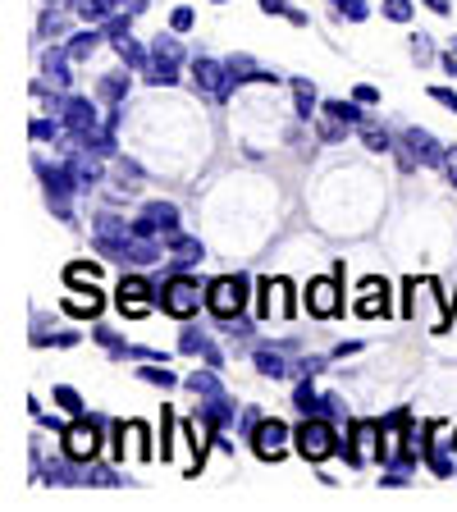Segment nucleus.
<instances>
[{
	"label": "nucleus",
	"instance_id": "38",
	"mask_svg": "<svg viewBox=\"0 0 457 512\" xmlns=\"http://www.w3.org/2000/svg\"><path fill=\"white\" fill-rule=\"evenodd\" d=\"M334 5H339V14H343V19H352V23H362L366 14H371L362 0H334Z\"/></svg>",
	"mask_w": 457,
	"mask_h": 512
},
{
	"label": "nucleus",
	"instance_id": "36",
	"mask_svg": "<svg viewBox=\"0 0 457 512\" xmlns=\"http://www.w3.org/2000/svg\"><path fill=\"white\" fill-rule=\"evenodd\" d=\"M179 348H183V352H197V357H202V348H206V334L197 330V325H188V330H183V339H179Z\"/></svg>",
	"mask_w": 457,
	"mask_h": 512
},
{
	"label": "nucleus",
	"instance_id": "44",
	"mask_svg": "<svg viewBox=\"0 0 457 512\" xmlns=\"http://www.w3.org/2000/svg\"><path fill=\"white\" fill-rule=\"evenodd\" d=\"M202 362H206V366H215V371H220V366H224L220 348H215V343H211V339H206V348H202Z\"/></svg>",
	"mask_w": 457,
	"mask_h": 512
},
{
	"label": "nucleus",
	"instance_id": "33",
	"mask_svg": "<svg viewBox=\"0 0 457 512\" xmlns=\"http://www.w3.org/2000/svg\"><path fill=\"white\" fill-rule=\"evenodd\" d=\"M55 407L83 416V398H78V389H69V384H55Z\"/></svg>",
	"mask_w": 457,
	"mask_h": 512
},
{
	"label": "nucleus",
	"instance_id": "51",
	"mask_svg": "<svg viewBox=\"0 0 457 512\" xmlns=\"http://www.w3.org/2000/svg\"><path fill=\"white\" fill-rule=\"evenodd\" d=\"M453 51H457V42H453Z\"/></svg>",
	"mask_w": 457,
	"mask_h": 512
},
{
	"label": "nucleus",
	"instance_id": "39",
	"mask_svg": "<svg viewBox=\"0 0 457 512\" xmlns=\"http://www.w3.org/2000/svg\"><path fill=\"white\" fill-rule=\"evenodd\" d=\"M147 83H156V87H174V83H179V69H151Z\"/></svg>",
	"mask_w": 457,
	"mask_h": 512
},
{
	"label": "nucleus",
	"instance_id": "11",
	"mask_svg": "<svg viewBox=\"0 0 457 512\" xmlns=\"http://www.w3.org/2000/svg\"><path fill=\"white\" fill-rule=\"evenodd\" d=\"M302 302H307L311 316H339V279L334 275H320L307 284V293H302Z\"/></svg>",
	"mask_w": 457,
	"mask_h": 512
},
{
	"label": "nucleus",
	"instance_id": "46",
	"mask_svg": "<svg viewBox=\"0 0 457 512\" xmlns=\"http://www.w3.org/2000/svg\"><path fill=\"white\" fill-rule=\"evenodd\" d=\"M444 174H448V183L457 188V151H448V156H444Z\"/></svg>",
	"mask_w": 457,
	"mask_h": 512
},
{
	"label": "nucleus",
	"instance_id": "48",
	"mask_svg": "<svg viewBox=\"0 0 457 512\" xmlns=\"http://www.w3.org/2000/svg\"><path fill=\"white\" fill-rule=\"evenodd\" d=\"M426 5H430V10H435V14H448V10H453L448 0H426Z\"/></svg>",
	"mask_w": 457,
	"mask_h": 512
},
{
	"label": "nucleus",
	"instance_id": "26",
	"mask_svg": "<svg viewBox=\"0 0 457 512\" xmlns=\"http://www.w3.org/2000/svg\"><path fill=\"white\" fill-rule=\"evenodd\" d=\"M101 37H106V28H101V32H96V28H92V32H78V37L64 46V51H69V60H87V55L101 46Z\"/></svg>",
	"mask_w": 457,
	"mask_h": 512
},
{
	"label": "nucleus",
	"instance_id": "47",
	"mask_svg": "<svg viewBox=\"0 0 457 512\" xmlns=\"http://www.w3.org/2000/svg\"><path fill=\"white\" fill-rule=\"evenodd\" d=\"M439 69H444V74H453V78H457V51H453V55H439Z\"/></svg>",
	"mask_w": 457,
	"mask_h": 512
},
{
	"label": "nucleus",
	"instance_id": "20",
	"mask_svg": "<svg viewBox=\"0 0 457 512\" xmlns=\"http://www.w3.org/2000/svg\"><path fill=\"white\" fill-rule=\"evenodd\" d=\"M202 421L206 426H229L234 421V403H229V394H220V398H202Z\"/></svg>",
	"mask_w": 457,
	"mask_h": 512
},
{
	"label": "nucleus",
	"instance_id": "32",
	"mask_svg": "<svg viewBox=\"0 0 457 512\" xmlns=\"http://www.w3.org/2000/svg\"><path fill=\"white\" fill-rule=\"evenodd\" d=\"M78 14H83L87 23H106L110 14H115V5H110V0H83V5H78Z\"/></svg>",
	"mask_w": 457,
	"mask_h": 512
},
{
	"label": "nucleus",
	"instance_id": "12",
	"mask_svg": "<svg viewBox=\"0 0 457 512\" xmlns=\"http://www.w3.org/2000/svg\"><path fill=\"white\" fill-rule=\"evenodd\" d=\"M403 147H407V156H416L421 165H444V156H448V151L435 142V133H426V128H407Z\"/></svg>",
	"mask_w": 457,
	"mask_h": 512
},
{
	"label": "nucleus",
	"instance_id": "3",
	"mask_svg": "<svg viewBox=\"0 0 457 512\" xmlns=\"http://www.w3.org/2000/svg\"><path fill=\"white\" fill-rule=\"evenodd\" d=\"M206 307H211L215 320H238L243 316V307H247V284L243 279H234V275L215 279V284L206 288Z\"/></svg>",
	"mask_w": 457,
	"mask_h": 512
},
{
	"label": "nucleus",
	"instance_id": "18",
	"mask_svg": "<svg viewBox=\"0 0 457 512\" xmlns=\"http://www.w3.org/2000/svg\"><path fill=\"white\" fill-rule=\"evenodd\" d=\"M170 256H174V266H192V261H202L206 256V247H202V238L170 234Z\"/></svg>",
	"mask_w": 457,
	"mask_h": 512
},
{
	"label": "nucleus",
	"instance_id": "25",
	"mask_svg": "<svg viewBox=\"0 0 457 512\" xmlns=\"http://www.w3.org/2000/svg\"><path fill=\"white\" fill-rule=\"evenodd\" d=\"M188 389H192V394H202V398H220L224 394V384L215 380V366H211V371H192L188 375Z\"/></svg>",
	"mask_w": 457,
	"mask_h": 512
},
{
	"label": "nucleus",
	"instance_id": "21",
	"mask_svg": "<svg viewBox=\"0 0 457 512\" xmlns=\"http://www.w3.org/2000/svg\"><path fill=\"white\" fill-rule=\"evenodd\" d=\"M42 83L51 87H69V51H51L42 60Z\"/></svg>",
	"mask_w": 457,
	"mask_h": 512
},
{
	"label": "nucleus",
	"instance_id": "30",
	"mask_svg": "<svg viewBox=\"0 0 457 512\" xmlns=\"http://www.w3.org/2000/svg\"><path fill=\"white\" fill-rule=\"evenodd\" d=\"M138 380L156 384V389H174V384H179V375H174L170 366H138Z\"/></svg>",
	"mask_w": 457,
	"mask_h": 512
},
{
	"label": "nucleus",
	"instance_id": "2",
	"mask_svg": "<svg viewBox=\"0 0 457 512\" xmlns=\"http://www.w3.org/2000/svg\"><path fill=\"white\" fill-rule=\"evenodd\" d=\"M343 439L334 435L330 416H302V426L293 430V448H298L307 462H325L330 453H339Z\"/></svg>",
	"mask_w": 457,
	"mask_h": 512
},
{
	"label": "nucleus",
	"instance_id": "13",
	"mask_svg": "<svg viewBox=\"0 0 457 512\" xmlns=\"http://www.w3.org/2000/svg\"><path fill=\"white\" fill-rule=\"evenodd\" d=\"M293 407H298L302 416H334L339 412V407L330 403V394H316V389H311V380H302L298 389H293Z\"/></svg>",
	"mask_w": 457,
	"mask_h": 512
},
{
	"label": "nucleus",
	"instance_id": "14",
	"mask_svg": "<svg viewBox=\"0 0 457 512\" xmlns=\"http://www.w3.org/2000/svg\"><path fill=\"white\" fill-rule=\"evenodd\" d=\"M110 42H115L119 60H124L128 69H151V46H142L138 37H133V32H115Z\"/></svg>",
	"mask_w": 457,
	"mask_h": 512
},
{
	"label": "nucleus",
	"instance_id": "10",
	"mask_svg": "<svg viewBox=\"0 0 457 512\" xmlns=\"http://www.w3.org/2000/svg\"><path fill=\"white\" fill-rule=\"evenodd\" d=\"M288 444H293V430L284 426V421H256L252 430V448L261 462H279L288 453Z\"/></svg>",
	"mask_w": 457,
	"mask_h": 512
},
{
	"label": "nucleus",
	"instance_id": "35",
	"mask_svg": "<svg viewBox=\"0 0 457 512\" xmlns=\"http://www.w3.org/2000/svg\"><path fill=\"white\" fill-rule=\"evenodd\" d=\"M384 19L407 23V19H412V0H384Z\"/></svg>",
	"mask_w": 457,
	"mask_h": 512
},
{
	"label": "nucleus",
	"instance_id": "40",
	"mask_svg": "<svg viewBox=\"0 0 457 512\" xmlns=\"http://www.w3.org/2000/svg\"><path fill=\"white\" fill-rule=\"evenodd\" d=\"M352 101H362V106H375V101H380V92H375L371 83H357V87H352Z\"/></svg>",
	"mask_w": 457,
	"mask_h": 512
},
{
	"label": "nucleus",
	"instance_id": "43",
	"mask_svg": "<svg viewBox=\"0 0 457 512\" xmlns=\"http://www.w3.org/2000/svg\"><path fill=\"white\" fill-rule=\"evenodd\" d=\"M256 5H261L266 14H284V19L293 14V5H288V0H256Z\"/></svg>",
	"mask_w": 457,
	"mask_h": 512
},
{
	"label": "nucleus",
	"instance_id": "27",
	"mask_svg": "<svg viewBox=\"0 0 457 512\" xmlns=\"http://www.w3.org/2000/svg\"><path fill=\"white\" fill-rule=\"evenodd\" d=\"M293 92H298V119H311L320 110V101H316V87L307 83V78H293Z\"/></svg>",
	"mask_w": 457,
	"mask_h": 512
},
{
	"label": "nucleus",
	"instance_id": "42",
	"mask_svg": "<svg viewBox=\"0 0 457 512\" xmlns=\"http://www.w3.org/2000/svg\"><path fill=\"white\" fill-rule=\"evenodd\" d=\"M430 96H435L444 110H457V92H453V87H430Z\"/></svg>",
	"mask_w": 457,
	"mask_h": 512
},
{
	"label": "nucleus",
	"instance_id": "28",
	"mask_svg": "<svg viewBox=\"0 0 457 512\" xmlns=\"http://www.w3.org/2000/svg\"><path fill=\"white\" fill-rule=\"evenodd\" d=\"M348 128L352 124H343V119H334V115H320V124H316V133H320V142H348Z\"/></svg>",
	"mask_w": 457,
	"mask_h": 512
},
{
	"label": "nucleus",
	"instance_id": "23",
	"mask_svg": "<svg viewBox=\"0 0 457 512\" xmlns=\"http://www.w3.org/2000/svg\"><path fill=\"white\" fill-rule=\"evenodd\" d=\"M101 307H106V298H101L96 288H87V298H64V311H69V316H83V320H96Z\"/></svg>",
	"mask_w": 457,
	"mask_h": 512
},
{
	"label": "nucleus",
	"instance_id": "50",
	"mask_svg": "<svg viewBox=\"0 0 457 512\" xmlns=\"http://www.w3.org/2000/svg\"><path fill=\"white\" fill-rule=\"evenodd\" d=\"M215 5H224V0H215Z\"/></svg>",
	"mask_w": 457,
	"mask_h": 512
},
{
	"label": "nucleus",
	"instance_id": "19",
	"mask_svg": "<svg viewBox=\"0 0 457 512\" xmlns=\"http://www.w3.org/2000/svg\"><path fill=\"white\" fill-rule=\"evenodd\" d=\"M224 64L234 69V78H238V83H279V74H275V69H256V64L247 60V55H234V60H224Z\"/></svg>",
	"mask_w": 457,
	"mask_h": 512
},
{
	"label": "nucleus",
	"instance_id": "34",
	"mask_svg": "<svg viewBox=\"0 0 457 512\" xmlns=\"http://www.w3.org/2000/svg\"><path fill=\"white\" fill-rule=\"evenodd\" d=\"M37 142H46V138H60L64 133V124H55V119H32V128H28Z\"/></svg>",
	"mask_w": 457,
	"mask_h": 512
},
{
	"label": "nucleus",
	"instance_id": "31",
	"mask_svg": "<svg viewBox=\"0 0 457 512\" xmlns=\"http://www.w3.org/2000/svg\"><path fill=\"white\" fill-rule=\"evenodd\" d=\"M320 115H334V119H343V124H362V110L357 106H348V101H320Z\"/></svg>",
	"mask_w": 457,
	"mask_h": 512
},
{
	"label": "nucleus",
	"instance_id": "29",
	"mask_svg": "<svg viewBox=\"0 0 457 512\" xmlns=\"http://www.w3.org/2000/svg\"><path fill=\"white\" fill-rule=\"evenodd\" d=\"M96 92H101V101H110V106H115V101H124V96H128V69H124V74L101 78V87H96Z\"/></svg>",
	"mask_w": 457,
	"mask_h": 512
},
{
	"label": "nucleus",
	"instance_id": "37",
	"mask_svg": "<svg viewBox=\"0 0 457 512\" xmlns=\"http://www.w3.org/2000/svg\"><path fill=\"white\" fill-rule=\"evenodd\" d=\"M362 142H366L371 151H394V147H398V142H389V133H380V128H366Z\"/></svg>",
	"mask_w": 457,
	"mask_h": 512
},
{
	"label": "nucleus",
	"instance_id": "16",
	"mask_svg": "<svg viewBox=\"0 0 457 512\" xmlns=\"http://www.w3.org/2000/svg\"><path fill=\"white\" fill-rule=\"evenodd\" d=\"M69 170H74V179H78V188H96L101 183V160H96V151H87V147H78L74 156L64 160Z\"/></svg>",
	"mask_w": 457,
	"mask_h": 512
},
{
	"label": "nucleus",
	"instance_id": "9",
	"mask_svg": "<svg viewBox=\"0 0 457 512\" xmlns=\"http://www.w3.org/2000/svg\"><path fill=\"white\" fill-rule=\"evenodd\" d=\"M60 124H64V133L87 138V133L101 128V115H96V106L87 96H60Z\"/></svg>",
	"mask_w": 457,
	"mask_h": 512
},
{
	"label": "nucleus",
	"instance_id": "24",
	"mask_svg": "<svg viewBox=\"0 0 457 512\" xmlns=\"http://www.w3.org/2000/svg\"><path fill=\"white\" fill-rule=\"evenodd\" d=\"M101 279V266L96 261H74V266L64 270V284L69 288H87V284H96Z\"/></svg>",
	"mask_w": 457,
	"mask_h": 512
},
{
	"label": "nucleus",
	"instance_id": "6",
	"mask_svg": "<svg viewBox=\"0 0 457 512\" xmlns=\"http://www.w3.org/2000/svg\"><path fill=\"white\" fill-rule=\"evenodd\" d=\"M192 78H197V87H202L206 96H215V101H229L234 96V69L220 60H206V55H197V64H192Z\"/></svg>",
	"mask_w": 457,
	"mask_h": 512
},
{
	"label": "nucleus",
	"instance_id": "4",
	"mask_svg": "<svg viewBox=\"0 0 457 512\" xmlns=\"http://www.w3.org/2000/svg\"><path fill=\"white\" fill-rule=\"evenodd\" d=\"M96 453H101V421H96V416H78L74 426L64 430V458L92 462Z\"/></svg>",
	"mask_w": 457,
	"mask_h": 512
},
{
	"label": "nucleus",
	"instance_id": "1",
	"mask_svg": "<svg viewBox=\"0 0 457 512\" xmlns=\"http://www.w3.org/2000/svg\"><path fill=\"white\" fill-rule=\"evenodd\" d=\"M202 302H206V288L197 284L192 275L165 279V284H160V293H156V307L165 311V316H174V320H192L197 311H202Z\"/></svg>",
	"mask_w": 457,
	"mask_h": 512
},
{
	"label": "nucleus",
	"instance_id": "45",
	"mask_svg": "<svg viewBox=\"0 0 457 512\" xmlns=\"http://www.w3.org/2000/svg\"><path fill=\"white\" fill-rule=\"evenodd\" d=\"M110 5H115V10H128V14H142V10H147V0H110Z\"/></svg>",
	"mask_w": 457,
	"mask_h": 512
},
{
	"label": "nucleus",
	"instance_id": "15",
	"mask_svg": "<svg viewBox=\"0 0 457 512\" xmlns=\"http://www.w3.org/2000/svg\"><path fill=\"white\" fill-rule=\"evenodd\" d=\"M179 64H183V46L174 37V28L160 32L156 42H151V69H179Z\"/></svg>",
	"mask_w": 457,
	"mask_h": 512
},
{
	"label": "nucleus",
	"instance_id": "8",
	"mask_svg": "<svg viewBox=\"0 0 457 512\" xmlns=\"http://www.w3.org/2000/svg\"><path fill=\"white\" fill-rule=\"evenodd\" d=\"M133 234L142 238H156V234H179V206L174 202H147L142 206V215L133 220Z\"/></svg>",
	"mask_w": 457,
	"mask_h": 512
},
{
	"label": "nucleus",
	"instance_id": "17",
	"mask_svg": "<svg viewBox=\"0 0 457 512\" xmlns=\"http://www.w3.org/2000/svg\"><path fill=\"white\" fill-rule=\"evenodd\" d=\"M357 311H362V316H389V288H384L380 279H366Z\"/></svg>",
	"mask_w": 457,
	"mask_h": 512
},
{
	"label": "nucleus",
	"instance_id": "41",
	"mask_svg": "<svg viewBox=\"0 0 457 512\" xmlns=\"http://www.w3.org/2000/svg\"><path fill=\"white\" fill-rule=\"evenodd\" d=\"M170 28H174V32H188V28H192V10H188V5H179V10L170 14Z\"/></svg>",
	"mask_w": 457,
	"mask_h": 512
},
{
	"label": "nucleus",
	"instance_id": "22",
	"mask_svg": "<svg viewBox=\"0 0 457 512\" xmlns=\"http://www.w3.org/2000/svg\"><path fill=\"white\" fill-rule=\"evenodd\" d=\"M256 371L266 375V380H284L288 375V362H284V352H275V348H256Z\"/></svg>",
	"mask_w": 457,
	"mask_h": 512
},
{
	"label": "nucleus",
	"instance_id": "5",
	"mask_svg": "<svg viewBox=\"0 0 457 512\" xmlns=\"http://www.w3.org/2000/svg\"><path fill=\"white\" fill-rule=\"evenodd\" d=\"M339 453L352 462V467L371 462L375 453L384 458V426H375V421H362V426H352V435L339 444Z\"/></svg>",
	"mask_w": 457,
	"mask_h": 512
},
{
	"label": "nucleus",
	"instance_id": "7",
	"mask_svg": "<svg viewBox=\"0 0 457 512\" xmlns=\"http://www.w3.org/2000/svg\"><path fill=\"white\" fill-rule=\"evenodd\" d=\"M151 302H156V288H151L142 275H124V279H119L115 307L124 311L128 320H142V316H147V311H151Z\"/></svg>",
	"mask_w": 457,
	"mask_h": 512
},
{
	"label": "nucleus",
	"instance_id": "49",
	"mask_svg": "<svg viewBox=\"0 0 457 512\" xmlns=\"http://www.w3.org/2000/svg\"><path fill=\"white\" fill-rule=\"evenodd\" d=\"M453 448H457V435H453Z\"/></svg>",
	"mask_w": 457,
	"mask_h": 512
}]
</instances>
